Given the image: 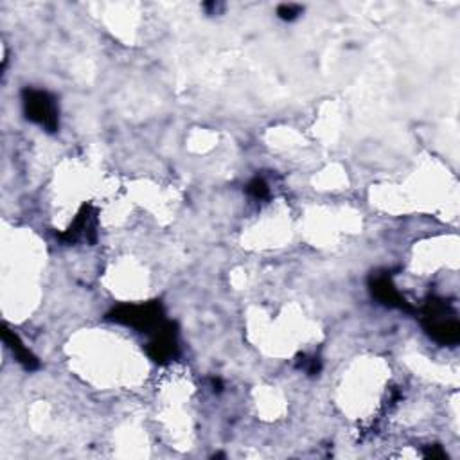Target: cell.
I'll return each instance as SVG.
<instances>
[{"mask_svg":"<svg viewBox=\"0 0 460 460\" xmlns=\"http://www.w3.org/2000/svg\"><path fill=\"white\" fill-rule=\"evenodd\" d=\"M2 338H4V344L10 347V350L14 355L16 361H18L25 370H38L40 369V359L31 353L24 345V342L20 340V336L11 331L10 327H2Z\"/></svg>","mask_w":460,"mask_h":460,"instance_id":"obj_7","label":"cell"},{"mask_svg":"<svg viewBox=\"0 0 460 460\" xmlns=\"http://www.w3.org/2000/svg\"><path fill=\"white\" fill-rule=\"evenodd\" d=\"M369 290L370 295H372L381 306L392 307V309H399V311L405 313L416 311L412 307V304L398 292V288H396V284H394L392 281V275H390V272H387V270H376V272L370 273Z\"/></svg>","mask_w":460,"mask_h":460,"instance_id":"obj_5","label":"cell"},{"mask_svg":"<svg viewBox=\"0 0 460 460\" xmlns=\"http://www.w3.org/2000/svg\"><path fill=\"white\" fill-rule=\"evenodd\" d=\"M212 459H225V453H216V455L212 457Z\"/></svg>","mask_w":460,"mask_h":460,"instance_id":"obj_14","label":"cell"},{"mask_svg":"<svg viewBox=\"0 0 460 460\" xmlns=\"http://www.w3.org/2000/svg\"><path fill=\"white\" fill-rule=\"evenodd\" d=\"M106 320L133 327L139 333L151 335L153 331L162 326L166 318V311L160 301H149L144 304H120L106 313Z\"/></svg>","mask_w":460,"mask_h":460,"instance_id":"obj_2","label":"cell"},{"mask_svg":"<svg viewBox=\"0 0 460 460\" xmlns=\"http://www.w3.org/2000/svg\"><path fill=\"white\" fill-rule=\"evenodd\" d=\"M422 455L426 457V459H431V460H448V455H446V451L442 450V448L439 444L426 446V448L422 450Z\"/></svg>","mask_w":460,"mask_h":460,"instance_id":"obj_11","label":"cell"},{"mask_svg":"<svg viewBox=\"0 0 460 460\" xmlns=\"http://www.w3.org/2000/svg\"><path fill=\"white\" fill-rule=\"evenodd\" d=\"M302 11H304L302 10V5L297 4H281L277 8L279 18L284 20V22H293L298 14H302Z\"/></svg>","mask_w":460,"mask_h":460,"instance_id":"obj_10","label":"cell"},{"mask_svg":"<svg viewBox=\"0 0 460 460\" xmlns=\"http://www.w3.org/2000/svg\"><path fill=\"white\" fill-rule=\"evenodd\" d=\"M58 240L65 244H76L77 241H86L94 244L97 241V211L90 203L81 205L68 229L58 234Z\"/></svg>","mask_w":460,"mask_h":460,"instance_id":"obj_6","label":"cell"},{"mask_svg":"<svg viewBox=\"0 0 460 460\" xmlns=\"http://www.w3.org/2000/svg\"><path fill=\"white\" fill-rule=\"evenodd\" d=\"M151 340L146 345V355L158 365H168L178 358V326L177 322L166 320L151 333Z\"/></svg>","mask_w":460,"mask_h":460,"instance_id":"obj_4","label":"cell"},{"mask_svg":"<svg viewBox=\"0 0 460 460\" xmlns=\"http://www.w3.org/2000/svg\"><path fill=\"white\" fill-rule=\"evenodd\" d=\"M24 114L31 123L42 126L47 133H56L60 128V108L56 97L47 90L24 88L22 90Z\"/></svg>","mask_w":460,"mask_h":460,"instance_id":"obj_3","label":"cell"},{"mask_svg":"<svg viewBox=\"0 0 460 460\" xmlns=\"http://www.w3.org/2000/svg\"><path fill=\"white\" fill-rule=\"evenodd\" d=\"M295 367L307 374V376H316L322 370V361L318 356L298 355L295 359Z\"/></svg>","mask_w":460,"mask_h":460,"instance_id":"obj_8","label":"cell"},{"mask_svg":"<svg viewBox=\"0 0 460 460\" xmlns=\"http://www.w3.org/2000/svg\"><path fill=\"white\" fill-rule=\"evenodd\" d=\"M422 329L431 340L441 345H457L460 342V324L455 309L444 298L430 295L421 307Z\"/></svg>","mask_w":460,"mask_h":460,"instance_id":"obj_1","label":"cell"},{"mask_svg":"<svg viewBox=\"0 0 460 460\" xmlns=\"http://www.w3.org/2000/svg\"><path fill=\"white\" fill-rule=\"evenodd\" d=\"M212 387H214V392H221V390H223V383H221V379L212 378Z\"/></svg>","mask_w":460,"mask_h":460,"instance_id":"obj_13","label":"cell"},{"mask_svg":"<svg viewBox=\"0 0 460 460\" xmlns=\"http://www.w3.org/2000/svg\"><path fill=\"white\" fill-rule=\"evenodd\" d=\"M246 192L250 196L255 198V200H266L270 196V187L268 183L264 182L263 178L255 177L254 180H250L248 186H246Z\"/></svg>","mask_w":460,"mask_h":460,"instance_id":"obj_9","label":"cell"},{"mask_svg":"<svg viewBox=\"0 0 460 460\" xmlns=\"http://www.w3.org/2000/svg\"><path fill=\"white\" fill-rule=\"evenodd\" d=\"M203 8H205L209 14H216L218 11L223 10V4H220V2H207V4H203Z\"/></svg>","mask_w":460,"mask_h":460,"instance_id":"obj_12","label":"cell"}]
</instances>
